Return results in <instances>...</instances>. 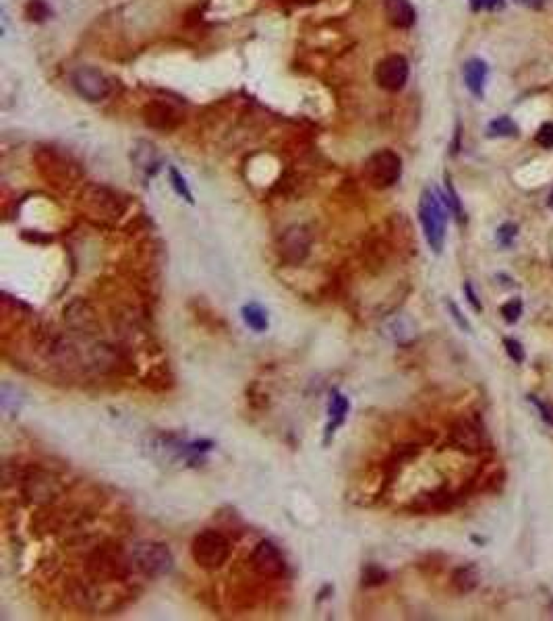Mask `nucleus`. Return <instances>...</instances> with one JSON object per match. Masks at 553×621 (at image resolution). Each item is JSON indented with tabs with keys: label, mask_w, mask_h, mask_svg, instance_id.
I'll use <instances>...</instances> for the list:
<instances>
[{
	"label": "nucleus",
	"mask_w": 553,
	"mask_h": 621,
	"mask_svg": "<svg viewBox=\"0 0 553 621\" xmlns=\"http://www.w3.org/2000/svg\"><path fill=\"white\" fill-rule=\"evenodd\" d=\"M131 162L139 174H143L145 179H153L162 168V155L156 149V145L147 141H137L135 147L131 149Z\"/></svg>",
	"instance_id": "nucleus-16"
},
{
	"label": "nucleus",
	"mask_w": 553,
	"mask_h": 621,
	"mask_svg": "<svg viewBox=\"0 0 553 621\" xmlns=\"http://www.w3.org/2000/svg\"><path fill=\"white\" fill-rule=\"evenodd\" d=\"M135 574L129 549L114 543L98 545L94 551H89L85 557V576L94 578L104 584L127 582Z\"/></svg>",
	"instance_id": "nucleus-1"
},
{
	"label": "nucleus",
	"mask_w": 553,
	"mask_h": 621,
	"mask_svg": "<svg viewBox=\"0 0 553 621\" xmlns=\"http://www.w3.org/2000/svg\"><path fill=\"white\" fill-rule=\"evenodd\" d=\"M504 348H506V352H508V357L516 363V365H520V363H524V348H522V344L518 342V340H514V338H504Z\"/></svg>",
	"instance_id": "nucleus-27"
},
{
	"label": "nucleus",
	"mask_w": 553,
	"mask_h": 621,
	"mask_svg": "<svg viewBox=\"0 0 553 621\" xmlns=\"http://www.w3.org/2000/svg\"><path fill=\"white\" fill-rule=\"evenodd\" d=\"M500 313H502V317H504L510 325L518 323V319H520V315H522V301H520V299H510L508 303L502 305Z\"/></svg>",
	"instance_id": "nucleus-25"
},
{
	"label": "nucleus",
	"mask_w": 553,
	"mask_h": 621,
	"mask_svg": "<svg viewBox=\"0 0 553 621\" xmlns=\"http://www.w3.org/2000/svg\"><path fill=\"white\" fill-rule=\"evenodd\" d=\"M547 205H549V210H553V193L549 195V199H547Z\"/></svg>",
	"instance_id": "nucleus-36"
},
{
	"label": "nucleus",
	"mask_w": 553,
	"mask_h": 621,
	"mask_svg": "<svg viewBox=\"0 0 553 621\" xmlns=\"http://www.w3.org/2000/svg\"><path fill=\"white\" fill-rule=\"evenodd\" d=\"M168 176H170V187L174 189V193L180 197V199H184L187 203H195V199H193V193H191V189H189V185H187V181H184V176L174 168V166H170L168 168Z\"/></svg>",
	"instance_id": "nucleus-23"
},
{
	"label": "nucleus",
	"mask_w": 553,
	"mask_h": 621,
	"mask_svg": "<svg viewBox=\"0 0 553 621\" xmlns=\"http://www.w3.org/2000/svg\"><path fill=\"white\" fill-rule=\"evenodd\" d=\"M445 305H447V311H450L452 319L456 321V325H458L460 329H463V331H467V333H469V331H471V323H469V319L463 315V311L458 309V305H456L454 301H447Z\"/></svg>",
	"instance_id": "nucleus-31"
},
{
	"label": "nucleus",
	"mask_w": 553,
	"mask_h": 621,
	"mask_svg": "<svg viewBox=\"0 0 553 621\" xmlns=\"http://www.w3.org/2000/svg\"><path fill=\"white\" fill-rule=\"evenodd\" d=\"M141 114H143V123L158 131H174L182 123V114L172 104L160 100L145 104Z\"/></svg>",
	"instance_id": "nucleus-15"
},
{
	"label": "nucleus",
	"mask_w": 553,
	"mask_h": 621,
	"mask_svg": "<svg viewBox=\"0 0 553 621\" xmlns=\"http://www.w3.org/2000/svg\"><path fill=\"white\" fill-rule=\"evenodd\" d=\"M465 294H467V301L471 303V307L477 311V313H481L483 311V305H481V301H479V296H477V292H475V286L467 280L465 282Z\"/></svg>",
	"instance_id": "nucleus-33"
},
{
	"label": "nucleus",
	"mask_w": 553,
	"mask_h": 621,
	"mask_svg": "<svg viewBox=\"0 0 553 621\" xmlns=\"http://www.w3.org/2000/svg\"><path fill=\"white\" fill-rule=\"evenodd\" d=\"M479 572L475 566H463V568H456L454 574H452V588L454 592L458 594H469L473 592L477 586H479Z\"/></svg>",
	"instance_id": "nucleus-20"
},
{
	"label": "nucleus",
	"mask_w": 553,
	"mask_h": 621,
	"mask_svg": "<svg viewBox=\"0 0 553 621\" xmlns=\"http://www.w3.org/2000/svg\"><path fill=\"white\" fill-rule=\"evenodd\" d=\"M36 166L44 176V181H48V185L62 191L73 189L81 179L79 164L69 153H62L56 147H40L36 151Z\"/></svg>",
	"instance_id": "nucleus-3"
},
{
	"label": "nucleus",
	"mask_w": 553,
	"mask_h": 621,
	"mask_svg": "<svg viewBox=\"0 0 553 621\" xmlns=\"http://www.w3.org/2000/svg\"><path fill=\"white\" fill-rule=\"evenodd\" d=\"M25 13H27V19H32V21H44L50 15L48 7L44 5V0H29Z\"/></svg>",
	"instance_id": "nucleus-29"
},
{
	"label": "nucleus",
	"mask_w": 553,
	"mask_h": 621,
	"mask_svg": "<svg viewBox=\"0 0 553 621\" xmlns=\"http://www.w3.org/2000/svg\"><path fill=\"white\" fill-rule=\"evenodd\" d=\"M518 135H520V129L510 116H497L487 127V137H491V139H495V137H518Z\"/></svg>",
	"instance_id": "nucleus-22"
},
{
	"label": "nucleus",
	"mask_w": 553,
	"mask_h": 621,
	"mask_svg": "<svg viewBox=\"0 0 553 621\" xmlns=\"http://www.w3.org/2000/svg\"><path fill=\"white\" fill-rule=\"evenodd\" d=\"M419 222L423 226L425 240L433 253H441L445 244V226L447 212L441 201V195L435 189H425L419 199Z\"/></svg>",
	"instance_id": "nucleus-4"
},
{
	"label": "nucleus",
	"mask_w": 553,
	"mask_h": 621,
	"mask_svg": "<svg viewBox=\"0 0 553 621\" xmlns=\"http://www.w3.org/2000/svg\"><path fill=\"white\" fill-rule=\"evenodd\" d=\"M251 570L263 580H280L286 576V559L271 541H259L249 557Z\"/></svg>",
	"instance_id": "nucleus-10"
},
{
	"label": "nucleus",
	"mask_w": 553,
	"mask_h": 621,
	"mask_svg": "<svg viewBox=\"0 0 553 621\" xmlns=\"http://www.w3.org/2000/svg\"><path fill=\"white\" fill-rule=\"evenodd\" d=\"M135 574L143 578H160L172 572L174 557L164 543L158 541H137L127 547Z\"/></svg>",
	"instance_id": "nucleus-5"
},
{
	"label": "nucleus",
	"mask_w": 553,
	"mask_h": 621,
	"mask_svg": "<svg viewBox=\"0 0 553 621\" xmlns=\"http://www.w3.org/2000/svg\"><path fill=\"white\" fill-rule=\"evenodd\" d=\"M350 412V402L344 394H340L338 390L332 392L330 402H328V424H325V435H323V443H330V439L336 435V431L346 422Z\"/></svg>",
	"instance_id": "nucleus-17"
},
{
	"label": "nucleus",
	"mask_w": 553,
	"mask_h": 621,
	"mask_svg": "<svg viewBox=\"0 0 553 621\" xmlns=\"http://www.w3.org/2000/svg\"><path fill=\"white\" fill-rule=\"evenodd\" d=\"M73 87L87 102H100L108 98L112 92L110 79L94 66H79L73 73Z\"/></svg>",
	"instance_id": "nucleus-11"
},
{
	"label": "nucleus",
	"mask_w": 553,
	"mask_h": 621,
	"mask_svg": "<svg viewBox=\"0 0 553 621\" xmlns=\"http://www.w3.org/2000/svg\"><path fill=\"white\" fill-rule=\"evenodd\" d=\"M518 236V226L512 222H506L497 228V244L504 249H510L514 244V238Z\"/></svg>",
	"instance_id": "nucleus-26"
},
{
	"label": "nucleus",
	"mask_w": 553,
	"mask_h": 621,
	"mask_svg": "<svg viewBox=\"0 0 553 621\" xmlns=\"http://www.w3.org/2000/svg\"><path fill=\"white\" fill-rule=\"evenodd\" d=\"M241 315H243V321L247 327H251L253 331L257 333H263L267 331L269 327V317H267V311L257 305V303H247L243 309H241Z\"/></svg>",
	"instance_id": "nucleus-21"
},
{
	"label": "nucleus",
	"mask_w": 553,
	"mask_h": 621,
	"mask_svg": "<svg viewBox=\"0 0 553 621\" xmlns=\"http://www.w3.org/2000/svg\"><path fill=\"white\" fill-rule=\"evenodd\" d=\"M528 400L534 404V408L539 410V414H541V418L547 422V424H551L553 427V408L549 406V404H545V402H541L537 396H528Z\"/></svg>",
	"instance_id": "nucleus-32"
},
{
	"label": "nucleus",
	"mask_w": 553,
	"mask_h": 621,
	"mask_svg": "<svg viewBox=\"0 0 553 621\" xmlns=\"http://www.w3.org/2000/svg\"><path fill=\"white\" fill-rule=\"evenodd\" d=\"M450 443L467 454H479L485 450V431L475 420H460L450 431Z\"/></svg>",
	"instance_id": "nucleus-14"
},
{
	"label": "nucleus",
	"mask_w": 553,
	"mask_h": 621,
	"mask_svg": "<svg viewBox=\"0 0 553 621\" xmlns=\"http://www.w3.org/2000/svg\"><path fill=\"white\" fill-rule=\"evenodd\" d=\"M475 9H491V7H497L500 3L497 0H471Z\"/></svg>",
	"instance_id": "nucleus-34"
},
{
	"label": "nucleus",
	"mask_w": 553,
	"mask_h": 621,
	"mask_svg": "<svg viewBox=\"0 0 553 621\" xmlns=\"http://www.w3.org/2000/svg\"><path fill=\"white\" fill-rule=\"evenodd\" d=\"M191 557L201 570H220L230 557V541L220 530H201L191 543Z\"/></svg>",
	"instance_id": "nucleus-6"
},
{
	"label": "nucleus",
	"mask_w": 553,
	"mask_h": 621,
	"mask_svg": "<svg viewBox=\"0 0 553 621\" xmlns=\"http://www.w3.org/2000/svg\"><path fill=\"white\" fill-rule=\"evenodd\" d=\"M516 3L522 7H528V9H541L545 0H516Z\"/></svg>",
	"instance_id": "nucleus-35"
},
{
	"label": "nucleus",
	"mask_w": 553,
	"mask_h": 621,
	"mask_svg": "<svg viewBox=\"0 0 553 621\" xmlns=\"http://www.w3.org/2000/svg\"><path fill=\"white\" fill-rule=\"evenodd\" d=\"M465 83L469 87V92L477 98H483V87L487 79V62L481 58H471L465 62Z\"/></svg>",
	"instance_id": "nucleus-19"
},
{
	"label": "nucleus",
	"mask_w": 553,
	"mask_h": 621,
	"mask_svg": "<svg viewBox=\"0 0 553 621\" xmlns=\"http://www.w3.org/2000/svg\"><path fill=\"white\" fill-rule=\"evenodd\" d=\"M386 19L398 29H410L417 21V11L410 0H384Z\"/></svg>",
	"instance_id": "nucleus-18"
},
{
	"label": "nucleus",
	"mask_w": 553,
	"mask_h": 621,
	"mask_svg": "<svg viewBox=\"0 0 553 621\" xmlns=\"http://www.w3.org/2000/svg\"><path fill=\"white\" fill-rule=\"evenodd\" d=\"M534 141L545 149H553V123H543L534 135Z\"/></svg>",
	"instance_id": "nucleus-30"
},
{
	"label": "nucleus",
	"mask_w": 553,
	"mask_h": 621,
	"mask_svg": "<svg viewBox=\"0 0 553 621\" xmlns=\"http://www.w3.org/2000/svg\"><path fill=\"white\" fill-rule=\"evenodd\" d=\"M15 479H19L21 495L32 505L54 503L62 495V491H64L60 479L54 477V474H50L48 470H42V468H29V470L21 472Z\"/></svg>",
	"instance_id": "nucleus-7"
},
{
	"label": "nucleus",
	"mask_w": 553,
	"mask_h": 621,
	"mask_svg": "<svg viewBox=\"0 0 553 621\" xmlns=\"http://www.w3.org/2000/svg\"><path fill=\"white\" fill-rule=\"evenodd\" d=\"M311 246H313V234L307 226L303 224H297V226H291L286 228L280 238H278V244H275V251H278V257L282 263L286 265H301L309 253H311Z\"/></svg>",
	"instance_id": "nucleus-9"
},
{
	"label": "nucleus",
	"mask_w": 553,
	"mask_h": 621,
	"mask_svg": "<svg viewBox=\"0 0 553 621\" xmlns=\"http://www.w3.org/2000/svg\"><path fill=\"white\" fill-rule=\"evenodd\" d=\"M388 582V572L382 570L380 566L369 563L367 568H362V586L371 588V586H382Z\"/></svg>",
	"instance_id": "nucleus-24"
},
{
	"label": "nucleus",
	"mask_w": 553,
	"mask_h": 621,
	"mask_svg": "<svg viewBox=\"0 0 553 621\" xmlns=\"http://www.w3.org/2000/svg\"><path fill=\"white\" fill-rule=\"evenodd\" d=\"M447 205L452 210V214L456 216L458 222H465V210H463V203H460L458 195H456V189L452 185V181L447 179Z\"/></svg>",
	"instance_id": "nucleus-28"
},
{
	"label": "nucleus",
	"mask_w": 553,
	"mask_h": 621,
	"mask_svg": "<svg viewBox=\"0 0 553 621\" xmlns=\"http://www.w3.org/2000/svg\"><path fill=\"white\" fill-rule=\"evenodd\" d=\"M376 81L386 92H400L408 81V62L400 54L382 58L376 66Z\"/></svg>",
	"instance_id": "nucleus-13"
},
{
	"label": "nucleus",
	"mask_w": 553,
	"mask_h": 621,
	"mask_svg": "<svg viewBox=\"0 0 553 621\" xmlns=\"http://www.w3.org/2000/svg\"><path fill=\"white\" fill-rule=\"evenodd\" d=\"M362 174L373 189H390L402 176V157L392 149H380L367 157Z\"/></svg>",
	"instance_id": "nucleus-8"
},
{
	"label": "nucleus",
	"mask_w": 553,
	"mask_h": 621,
	"mask_svg": "<svg viewBox=\"0 0 553 621\" xmlns=\"http://www.w3.org/2000/svg\"><path fill=\"white\" fill-rule=\"evenodd\" d=\"M81 210L98 224H112L127 212V201L121 193L104 185H87L79 197Z\"/></svg>",
	"instance_id": "nucleus-2"
},
{
	"label": "nucleus",
	"mask_w": 553,
	"mask_h": 621,
	"mask_svg": "<svg viewBox=\"0 0 553 621\" xmlns=\"http://www.w3.org/2000/svg\"><path fill=\"white\" fill-rule=\"evenodd\" d=\"M64 323L71 327L73 333L94 338L98 333V327H100V317H98L96 309L91 307L89 301L73 299L64 307Z\"/></svg>",
	"instance_id": "nucleus-12"
}]
</instances>
